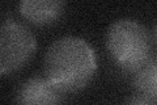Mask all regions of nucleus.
Returning <instances> with one entry per match:
<instances>
[{
    "mask_svg": "<svg viewBox=\"0 0 157 105\" xmlns=\"http://www.w3.org/2000/svg\"><path fill=\"white\" fill-rule=\"evenodd\" d=\"M132 84L139 95L157 99V58H149L134 72Z\"/></svg>",
    "mask_w": 157,
    "mask_h": 105,
    "instance_id": "nucleus-6",
    "label": "nucleus"
},
{
    "mask_svg": "<svg viewBox=\"0 0 157 105\" xmlns=\"http://www.w3.org/2000/svg\"><path fill=\"white\" fill-rule=\"evenodd\" d=\"M153 39H155V42L157 45V22L155 24V26H153Z\"/></svg>",
    "mask_w": 157,
    "mask_h": 105,
    "instance_id": "nucleus-8",
    "label": "nucleus"
},
{
    "mask_svg": "<svg viewBox=\"0 0 157 105\" xmlns=\"http://www.w3.org/2000/svg\"><path fill=\"white\" fill-rule=\"evenodd\" d=\"M66 3L62 0H22L18 3L21 16L37 26L54 24L64 12Z\"/></svg>",
    "mask_w": 157,
    "mask_h": 105,
    "instance_id": "nucleus-5",
    "label": "nucleus"
},
{
    "mask_svg": "<svg viewBox=\"0 0 157 105\" xmlns=\"http://www.w3.org/2000/svg\"><path fill=\"white\" fill-rule=\"evenodd\" d=\"M13 105H63V92L45 75H34L20 83Z\"/></svg>",
    "mask_w": 157,
    "mask_h": 105,
    "instance_id": "nucleus-4",
    "label": "nucleus"
},
{
    "mask_svg": "<svg viewBox=\"0 0 157 105\" xmlns=\"http://www.w3.org/2000/svg\"><path fill=\"white\" fill-rule=\"evenodd\" d=\"M106 49L118 67L134 74L151 58L152 38L143 24L134 18H118L106 32Z\"/></svg>",
    "mask_w": 157,
    "mask_h": 105,
    "instance_id": "nucleus-2",
    "label": "nucleus"
},
{
    "mask_svg": "<svg viewBox=\"0 0 157 105\" xmlns=\"http://www.w3.org/2000/svg\"><path fill=\"white\" fill-rule=\"evenodd\" d=\"M124 105H157L155 103V100H152L149 97H145L143 95H136L132 96L124 103Z\"/></svg>",
    "mask_w": 157,
    "mask_h": 105,
    "instance_id": "nucleus-7",
    "label": "nucleus"
},
{
    "mask_svg": "<svg viewBox=\"0 0 157 105\" xmlns=\"http://www.w3.org/2000/svg\"><path fill=\"white\" fill-rule=\"evenodd\" d=\"M96 72V51L80 37L66 36L55 39L43 57V74L63 93L84 89Z\"/></svg>",
    "mask_w": 157,
    "mask_h": 105,
    "instance_id": "nucleus-1",
    "label": "nucleus"
},
{
    "mask_svg": "<svg viewBox=\"0 0 157 105\" xmlns=\"http://www.w3.org/2000/svg\"><path fill=\"white\" fill-rule=\"evenodd\" d=\"M37 38L26 25L6 20L0 28V74L3 76L21 70L33 58Z\"/></svg>",
    "mask_w": 157,
    "mask_h": 105,
    "instance_id": "nucleus-3",
    "label": "nucleus"
}]
</instances>
